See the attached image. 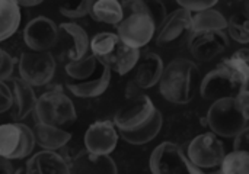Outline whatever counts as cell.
Listing matches in <instances>:
<instances>
[{"label": "cell", "instance_id": "obj_33", "mask_svg": "<svg viewBox=\"0 0 249 174\" xmlns=\"http://www.w3.org/2000/svg\"><path fill=\"white\" fill-rule=\"evenodd\" d=\"M222 174H249V153L232 151L220 163Z\"/></svg>", "mask_w": 249, "mask_h": 174}, {"label": "cell", "instance_id": "obj_41", "mask_svg": "<svg viewBox=\"0 0 249 174\" xmlns=\"http://www.w3.org/2000/svg\"><path fill=\"white\" fill-rule=\"evenodd\" d=\"M140 92H142V90L134 84V81H133V80H128V83H127V86H125V96H127V99L131 100V99L140 96V95H142Z\"/></svg>", "mask_w": 249, "mask_h": 174}, {"label": "cell", "instance_id": "obj_16", "mask_svg": "<svg viewBox=\"0 0 249 174\" xmlns=\"http://www.w3.org/2000/svg\"><path fill=\"white\" fill-rule=\"evenodd\" d=\"M191 17L193 13L179 7L166 16L160 26L156 42L159 47H168L179 41L185 33H191Z\"/></svg>", "mask_w": 249, "mask_h": 174}, {"label": "cell", "instance_id": "obj_32", "mask_svg": "<svg viewBox=\"0 0 249 174\" xmlns=\"http://www.w3.org/2000/svg\"><path fill=\"white\" fill-rule=\"evenodd\" d=\"M118 41L120 39L114 32H99L92 39H89V49L92 51L93 57L102 60L114 51Z\"/></svg>", "mask_w": 249, "mask_h": 174}, {"label": "cell", "instance_id": "obj_27", "mask_svg": "<svg viewBox=\"0 0 249 174\" xmlns=\"http://www.w3.org/2000/svg\"><path fill=\"white\" fill-rule=\"evenodd\" d=\"M89 15L93 20L107 25H118L124 19L121 1L117 0H98L92 1Z\"/></svg>", "mask_w": 249, "mask_h": 174}, {"label": "cell", "instance_id": "obj_1", "mask_svg": "<svg viewBox=\"0 0 249 174\" xmlns=\"http://www.w3.org/2000/svg\"><path fill=\"white\" fill-rule=\"evenodd\" d=\"M200 83L201 74L197 64L188 58L178 57L163 67L158 84L165 100L174 105H187L196 97Z\"/></svg>", "mask_w": 249, "mask_h": 174}, {"label": "cell", "instance_id": "obj_17", "mask_svg": "<svg viewBox=\"0 0 249 174\" xmlns=\"http://www.w3.org/2000/svg\"><path fill=\"white\" fill-rule=\"evenodd\" d=\"M70 174H118L109 156H96L86 150L79 151L70 161Z\"/></svg>", "mask_w": 249, "mask_h": 174}, {"label": "cell", "instance_id": "obj_12", "mask_svg": "<svg viewBox=\"0 0 249 174\" xmlns=\"http://www.w3.org/2000/svg\"><path fill=\"white\" fill-rule=\"evenodd\" d=\"M229 47V38L225 31L191 32L188 49L191 55L203 63L212 61L223 54Z\"/></svg>", "mask_w": 249, "mask_h": 174}, {"label": "cell", "instance_id": "obj_14", "mask_svg": "<svg viewBox=\"0 0 249 174\" xmlns=\"http://www.w3.org/2000/svg\"><path fill=\"white\" fill-rule=\"evenodd\" d=\"M149 167L152 174H182V148L174 142L163 141L150 154Z\"/></svg>", "mask_w": 249, "mask_h": 174}, {"label": "cell", "instance_id": "obj_38", "mask_svg": "<svg viewBox=\"0 0 249 174\" xmlns=\"http://www.w3.org/2000/svg\"><path fill=\"white\" fill-rule=\"evenodd\" d=\"M235 99V103H236V106H238V109L242 112V115L245 116V118H248L249 119V92H248V87H242L238 93H236V96L233 97Z\"/></svg>", "mask_w": 249, "mask_h": 174}, {"label": "cell", "instance_id": "obj_26", "mask_svg": "<svg viewBox=\"0 0 249 174\" xmlns=\"http://www.w3.org/2000/svg\"><path fill=\"white\" fill-rule=\"evenodd\" d=\"M20 9L13 0H0V42L13 36L20 25Z\"/></svg>", "mask_w": 249, "mask_h": 174}, {"label": "cell", "instance_id": "obj_42", "mask_svg": "<svg viewBox=\"0 0 249 174\" xmlns=\"http://www.w3.org/2000/svg\"><path fill=\"white\" fill-rule=\"evenodd\" d=\"M0 174H13L12 163L3 157H0Z\"/></svg>", "mask_w": 249, "mask_h": 174}, {"label": "cell", "instance_id": "obj_15", "mask_svg": "<svg viewBox=\"0 0 249 174\" xmlns=\"http://www.w3.org/2000/svg\"><path fill=\"white\" fill-rule=\"evenodd\" d=\"M3 81L6 83L12 95V106L9 109L10 118L15 122H19L25 119L31 112H34L35 102H36L35 92L19 77H10Z\"/></svg>", "mask_w": 249, "mask_h": 174}, {"label": "cell", "instance_id": "obj_21", "mask_svg": "<svg viewBox=\"0 0 249 174\" xmlns=\"http://www.w3.org/2000/svg\"><path fill=\"white\" fill-rule=\"evenodd\" d=\"M140 57H142L140 49L130 48V47H127L123 42L118 41L114 51L109 55H107L105 58L99 60V61L102 64H105L111 70V73L114 71L118 76H125L136 67Z\"/></svg>", "mask_w": 249, "mask_h": 174}, {"label": "cell", "instance_id": "obj_18", "mask_svg": "<svg viewBox=\"0 0 249 174\" xmlns=\"http://www.w3.org/2000/svg\"><path fill=\"white\" fill-rule=\"evenodd\" d=\"M163 67H165L163 61L158 54L147 52L139 58L136 67L133 68L136 71H134V76L131 80L140 90L152 89L153 86H156L159 83Z\"/></svg>", "mask_w": 249, "mask_h": 174}, {"label": "cell", "instance_id": "obj_6", "mask_svg": "<svg viewBox=\"0 0 249 174\" xmlns=\"http://www.w3.org/2000/svg\"><path fill=\"white\" fill-rule=\"evenodd\" d=\"M35 148L32 129L20 122L0 125V157L12 161L26 158Z\"/></svg>", "mask_w": 249, "mask_h": 174}, {"label": "cell", "instance_id": "obj_35", "mask_svg": "<svg viewBox=\"0 0 249 174\" xmlns=\"http://www.w3.org/2000/svg\"><path fill=\"white\" fill-rule=\"evenodd\" d=\"M217 0H178V6L190 13H198L214 7Z\"/></svg>", "mask_w": 249, "mask_h": 174}, {"label": "cell", "instance_id": "obj_24", "mask_svg": "<svg viewBox=\"0 0 249 174\" xmlns=\"http://www.w3.org/2000/svg\"><path fill=\"white\" fill-rule=\"evenodd\" d=\"M121 7H123L124 16L131 15V13H142V15L149 16L156 29L162 26V23L165 22V19L168 16L165 4L159 0H150V1L127 0V1L121 3Z\"/></svg>", "mask_w": 249, "mask_h": 174}, {"label": "cell", "instance_id": "obj_28", "mask_svg": "<svg viewBox=\"0 0 249 174\" xmlns=\"http://www.w3.org/2000/svg\"><path fill=\"white\" fill-rule=\"evenodd\" d=\"M228 19L222 12L214 7L193 13L191 17V32H206V31H226Z\"/></svg>", "mask_w": 249, "mask_h": 174}, {"label": "cell", "instance_id": "obj_8", "mask_svg": "<svg viewBox=\"0 0 249 174\" xmlns=\"http://www.w3.org/2000/svg\"><path fill=\"white\" fill-rule=\"evenodd\" d=\"M242 89L238 79L220 63L214 70L209 71L201 83L198 93L207 102H216L226 97H235Z\"/></svg>", "mask_w": 249, "mask_h": 174}, {"label": "cell", "instance_id": "obj_11", "mask_svg": "<svg viewBox=\"0 0 249 174\" xmlns=\"http://www.w3.org/2000/svg\"><path fill=\"white\" fill-rule=\"evenodd\" d=\"M22 36L31 51H51L58 39V26L50 17L38 16L25 25Z\"/></svg>", "mask_w": 249, "mask_h": 174}, {"label": "cell", "instance_id": "obj_31", "mask_svg": "<svg viewBox=\"0 0 249 174\" xmlns=\"http://www.w3.org/2000/svg\"><path fill=\"white\" fill-rule=\"evenodd\" d=\"M228 35L236 42L247 45L249 41V16L247 10L235 12L228 19Z\"/></svg>", "mask_w": 249, "mask_h": 174}, {"label": "cell", "instance_id": "obj_39", "mask_svg": "<svg viewBox=\"0 0 249 174\" xmlns=\"http://www.w3.org/2000/svg\"><path fill=\"white\" fill-rule=\"evenodd\" d=\"M12 106V95L3 80H0V113H4Z\"/></svg>", "mask_w": 249, "mask_h": 174}, {"label": "cell", "instance_id": "obj_13", "mask_svg": "<svg viewBox=\"0 0 249 174\" xmlns=\"http://www.w3.org/2000/svg\"><path fill=\"white\" fill-rule=\"evenodd\" d=\"M118 138L112 121H98L85 132V150L96 156H109L117 148Z\"/></svg>", "mask_w": 249, "mask_h": 174}, {"label": "cell", "instance_id": "obj_36", "mask_svg": "<svg viewBox=\"0 0 249 174\" xmlns=\"http://www.w3.org/2000/svg\"><path fill=\"white\" fill-rule=\"evenodd\" d=\"M15 67V60L0 47V80H7L12 77Z\"/></svg>", "mask_w": 249, "mask_h": 174}, {"label": "cell", "instance_id": "obj_40", "mask_svg": "<svg viewBox=\"0 0 249 174\" xmlns=\"http://www.w3.org/2000/svg\"><path fill=\"white\" fill-rule=\"evenodd\" d=\"M248 128L244 129L241 134H238L233 140V151H247L248 153L249 141H248Z\"/></svg>", "mask_w": 249, "mask_h": 174}, {"label": "cell", "instance_id": "obj_7", "mask_svg": "<svg viewBox=\"0 0 249 174\" xmlns=\"http://www.w3.org/2000/svg\"><path fill=\"white\" fill-rule=\"evenodd\" d=\"M158 113L156 106L153 105L152 99L146 95H140L127 105H124L114 116V127L117 131H136L147 125L153 116Z\"/></svg>", "mask_w": 249, "mask_h": 174}, {"label": "cell", "instance_id": "obj_23", "mask_svg": "<svg viewBox=\"0 0 249 174\" xmlns=\"http://www.w3.org/2000/svg\"><path fill=\"white\" fill-rule=\"evenodd\" d=\"M109 81H111V70L101 63V71L96 77L79 83H67V89L70 90V93L82 99L98 97L104 95L105 90L109 87Z\"/></svg>", "mask_w": 249, "mask_h": 174}, {"label": "cell", "instance_id": "obj_37", "mask_svg": "<svg viewBox=\"0 0 249 174\" xmlns=\"http://www.w3.org/2000/svg\"><path fill=\"white\" fill-rule=\"evenodd\" d=\"M182 161H184V167L190 174H222L220 166L219 167H212V169H204V167H198L196 164H193L185 154L182 153Z\"/></svg>", "mask_w": 249, "mask_h": 174}, {"label": "cell", "instance_id": "obj_25", "mask_svg": "<svg viewBox=\"0 0 249 174\" xmlns=\"http://www.w3.org/2000/svg\"><path fill=\"white\" fill-rule=\"evenodd\" d=\"M162 127H163V118H162L160 112L158 111V113L153 116V119L143 128L130 131V132H127V131H117V132H118V137H121V140H124L125 142L133 144V145H143V144L153 141L159 135Z\"/></svg>", "mask_w": 249, "mask_h": 174}, {"label": "cell", "instance_id": "obj_44", "mask_svg": "<svg viewBox=\"0 0 249 174\" xmlns=\"http://www.w3.org/2000/svg\"><path fill=\"white\" fill-rule=\"evenodd\" d=\"M13 174H26V172H25V167H19L18 170H13Z\"/></svg>", "mask_w": 249, "mask_h": 174}, {"label": "cell", "instance_id": "obj_34", "mask_svg": "<svg viewBox=\"0 0 249 174\" xmlns=\"http://www.w3.org/2000/svg\"><path fill=\"white\" fill-rule=\"evenodd\" d=\"M90 6H92V0H83V1H79L77 4H73V3L61 4L58 7V10L63 16H66L69 19H80V17L89 15Z\"/></svg>", "mask_w": 249, "mask_h": 174}, {"label": "cell", "instance_id": "obj_5", "mask_svg": "<svg viewBox=\"0 0 249 174\" xmlns=\"http://www.w3.org/2000/svg\"><path fill=\"white\" fill-rule=\"evenodd\" d=\"M185 157L196 166L212 169L219 167L226 156L225 145L219 137L212 132H201L194 137L185 147H181Z\"/></svg>", "mask_w": 249, "mask_h": 174}, {"label": "cell", "instance_id": "obj_19", "mask_svg": "<svg viewBox=\"0 0 249 174\" xmlns=\"http://www.w3.org/2000/svg\"><path fill=\"white\" fill-rule=\"evenodd\" d=\"M26 174H70L69 161L57 151H39L28 158Z\"/></svg>", "mask_w": 249, "mask_h": 174}, {"label": "cell", "instance_id": "obj_30", "mask_svg": "<svg viewBox=\"0 0 249 174\" xmlns=\"http://www.w3.org/2000/svg\"><path fill=\"white\" fill-rule=\"evenodd\" d=\"M249 51L248 48H242L239 51H236L232 57L226 58L225 61H222V64L238 79V81L241 83L242 87H248L249 80Z\"/></svg>", "mask_w": 249, "mask_h": 174}, {"label": "cell", "instance_id": "obj_3", "mask_svg": "<svg viewBox=\"0 0 249 174\" xmlns=\"http://www.w3.org/2000/svg\"><path fill=\"white\" fill-rule=\"evenodd\" d=\"M248 121L238 109L233 97L213 102L206 115L207 128L219 138H235L248 128Z\"/></svg>", "mask_w": 249, "mask_h": 174}, {"label": "cell", "instance_id": "obj_29", "mask_svg": "<svg viewBox=\"0 0 249 174\" xmlns=\"http://www.w3.org/2000/svg\"><path fill=\"white\" fill-rule=\"evenodd\" d=\"M98 67H99V60L92 54H88L77 61H67L64 70L70 79L77 81H85L95 74Z\"/></svg>", "mask_w": 249, "mask_h": 174}, {"label": "cell", "instance_id": "obj_9", "mask_svg": "<svg viewBox=\"0 0 249 174\" xmlns=\"http://www.w3.org/2000/svg\"><path fill=\"white\" fill-rule=\"evenodd\" d=\"M156 28L149 16L142 13H131L117 25V36L124 45L140 49L147 45L155 36Z\"/></svg>", "mask_w": 249, "mask_h": 174}, {"label": "cell", "instance_id": "obj_20", "mask_svg": "<svg viewBox=\"0 0 249 174\" xmlns=\"http://www.w3.org/2000/svg\"><path fill=\"white\" fill-rule=\"evenodd\" d=\"M206 125V118H198L194 113H181V115H174L171 119V127L166 134L169 135L171 140L169 142H174L181 147L182 142H190L194 137H197V131Z\"/></svg>", "mask_w": 249, "mask_h": 174}, {"label": "cell", "instance_id": "obj_2", "mask_svg": "<svg viewBox=\"0 0 249 174\" xmlns=\"http://www.w3.org/2000/svg\"><path fill=\"white\" fill-rule=\"evenodd\" d=\"M36 124L61 128L76 121L77 113L71 99L63 92L60 86L47 90L36 97L34 108Z\"/></svg>", "mask_w": 249, "mask_h": 174}, {"label": "cell", "instance_id": "obj_10", "mask_svg": "<svg viewBox=\"0 0 249 174\" xmlns=\"http://www.w3.org/2000/svg\"><path fill=\"white\" fill-rule=\"evenodd\" d=\"M53 49L64 55L69 61H77L88 55L89 36L88 32L74 22H64L58 26V39Z\"/></svg>", "mask_w": 249, "mask_h": 174}, {"label": "cell", "instance_id": "obj_43", "mask_svg": "<svg viewBox=\"0 0 249 174\" xmlns=\"http://www.w3.org/2000/svg\"><path fill=\"white\" fill-rule=\"evenodd\" d=\"M16 4L19 6V9L20 7H34V6L41 4V1L39 0H36V1H16Z\"/></svg>", "mask_w": 249, "mask_h": 174}, {"label": "cell", "instance_id": "obj_22", "mask_svg": "<svg viewBox=\"0 0 249 174\" xmlns=\"http://www.w3.org/2000/svg\"><path fill=\"white\" fill-rule=\"evenodd\" d=\"M31 129L34 134L35 145H39L44 151H58L64 148L71 140V134L63 128L35 124V127Z\"/></svg>", "mask_w": 249, "mask_h": 174}, {"label": "cell", "instance_id": "obj_4", "mask_svg": "<svg viewBox=\"0 0 249 174\" xmlns=\"http://www.w3.org/2000/svg\"><path fill=\"white\" fill-rule=\"evenodd\" d=\"M55 65L51 51H26L19 58V79L31 87H42L54 79Z\"/></svg>", "mask_w": 249, "mask_h": 174}]
</instances>
